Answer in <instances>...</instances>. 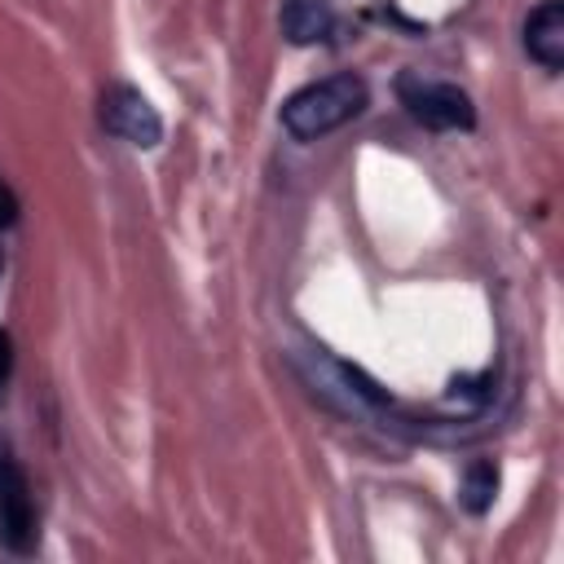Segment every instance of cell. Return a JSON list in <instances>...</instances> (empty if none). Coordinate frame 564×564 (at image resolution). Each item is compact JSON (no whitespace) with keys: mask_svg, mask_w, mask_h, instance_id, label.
<instances>
[{"mask_svg":"<svg viewBox=\"0 0 564 564\" xmlns=\"http://www.w3.org/2000/svg\"><path fill=\"white\" fill-rule=\"evenodd\" d=\"M366 101H370L366 79L352 70H339V75H326V79L291 93L282 106V128L295 141H317V137L344 128L348 119H357L366 110Z\"/></svg>","mask_w":564,"mask_h":564,"instance_id":"cell-1","label":"cell"},{"mask_svg":"<svg viewBox=\"0 0 564 564\" xmlns=\"http://www.w3.org/2000/svg\"><path fill=\"white\" fill-rule=\"evenodd\" d=\"M397 97L410 110V119L432 128V132H467L476 123V106H471V97L458 84L423 79V75H401L397 79Z\"/></svg>","mask_w":564,"mask_h":564,"instance_id":"cell-2","label":"cell"},{"mask_svg":"<svg viewBox=\"0 0 564 564\" xmlns=\"http://www.w3.org/2000/svg\"><path fill=\"white\" fill-rule=\"evenodd\" d=\"M0 542L13 555H31L40 542V520H35V498L22 463L13 449L0 441Z\"/></svg>","mask_w":564,"mask_h":564,"instance_id":"cell-3","label":"cell"},{"mask_svg":"<svg viewBox=\"0 0 564 564\" xmlns=\"http://www.w3.org/2000/svg\"><path fill=\"white\" fill-rule=\"evenodd\" d=\"M101 123H106V132H115V137H123L128 145H141V150L159 145V137H163L159 110L128 84H110L101 93Z\"/></svg>","mask_w":564,"mask_h":564,"instance_id":"cell-4","label":"cell"},{"mask_svg":"<svg viewBox=\"0 0 564 564\" xmlns=\"http://www.w3.org/2000/svg\"><path fill=\"white\" fill-rule=\"evenodd\" d=\"M524 48L542 70H564V0H542L524 18Z\"/></svg>","mask_w":564,"mask_h":564,"instance_id":"cell-5","label":"cell"},{"mask_svg":"<svg viewBox=\"0 0 564 564\" xmlns=\"http://www.w3.org/2000/svg\"><path fill=\"white\" fill-rule=\"evenodd\" d=\"M335 31L330 0H286L282 4V35L291 44H322Z\"/></svg>","mask_w":564,"mask_h":564,"instance_id":"cell-6","label":"cell"},{"mask_svg":"<svg viewBox=\"0 0 564 564\" xmlns=\"http://www.w3.org/2000/svg\"><path fill=\"white\" fill-rule=\"evenodd\" d=\"M498 498V467L489 458H476L467 471H463V489H458V502L471 511V516H485Z\"/></svg>","mask_w":564,"mask_h":564,"instance_id":"cell-7","label":"cell"},{"mask_svg":"<svg viewBox=\"0 0 564 564\" xmlns=\"http://www.w3.org/2000/svg\"><path fill=\"white\" fill-rule=\"evenodd\" d=\"M9 225H18V194L0 181V229H9Z\"/></svg>","mask_w":564,"mask_h":564,"instance_id":"cell-8","label":"cell"},{"mask_svg":"<svg viewBox=\"0 0 564 564\" xmlns=\"http://www.w3.org/2000/svg\"><path fill=\"white\" fill-rule=\"evenodd\" d=\"M9 375H13V339H9V330L0 326V388L9 383Z\"/></svg>","mask_w":564,"mask_h":564,"instance_id":"cell-9","label":"cell"}]
</instances>
